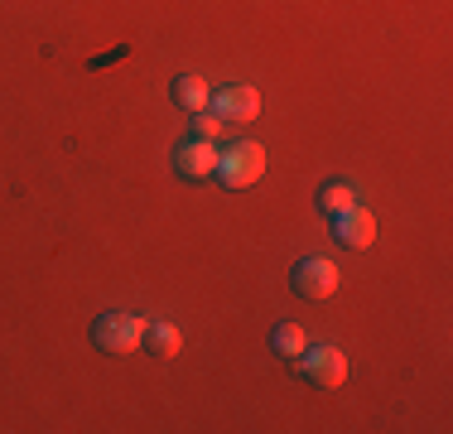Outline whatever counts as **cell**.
Returning <instances> with one entry per match:
<instances>
[{"label":"cell","mask_w":453,"mask_h":434,"mask_svg":"<svg viewBox=\"0 0 453 434\" xmlns=\"http://www.w3.org/2000/svg\"><path fill=\"white\" fill-rule=\"evenodd\" d=\"M271 347H275L280 357H285V362H295V357L309 347V333L299 329V323H275V333H271Z\"/></svg>","instance_id":"cell-11"},{"label":"cell","mask_w":453,"mask_h":434,"mask_svg":"<svg viewBox=\"0 0 453 434\" xmlns=\"http://www.w3.org/2000/svg\"><path fill=\"white\" fill-rule=\"evenodd\" d=\"M328 222H333V236H338L342 246H352V252H362V246L376 242V217L366 213V208H357V203H352L348 213L328 217Z\"/></svg>","instance_id":"cell-7"},{"label":"cell","mask_w":453,"mask_h":434,"mask_svg":"<svg viewBox=\"0 0 453 434\" xmlns=\"http://www.w3.org/2000/svg\"><path fill=\"white\" fill-rule=\"evenodd\" d=\"M208 97H212V87L203 82V78H193V73H179L174 78V106H183V112H208Z\"/></svg>","instance_id":"cell-8"},{"label":"cell","mask_w":453,"mask_h":434,"mask_svg":"<svg viewBox=\"0 0 453 434\" xmlns=\"http://www.w3.org/2000/svg\"><path fill=\"white\" fill-rule=\"evenodd\" d=\"M140 338H145V319L126 309H106L102 319L92 323V343L111 357H126V353H140Z\"/></svg>","instance_id":"cell-2"},{"label":"cell","mask_w":453,"mask_h":434,"mask_svg":"<svg viewBox=\"0 0 453 434\" xmlns=\"http://www.w3.org/2000/svg\"><path fill=\"white\" fill-rule=\"evenodd\" d=\"M140 347L145 353H155V357H179V347H183V338H179V329L174 323H145V338H140Z\"/></svg>","instance_id":"cell-9"},{"label":"cell","mask_w":453,"mask_h":434,"mask_svg":"<svg viewBox=\"0 0 453 434\" xmlns=\"http://www.w3.org/2000/svg\"><path fill=\"white\" fill-rule=\"evenodd\" d=\"M261 174H265V150L256 145V140H232L226 150H218L212 179H218L222 189H251Z\"/></svg>","instance_id":"cell-1"},{"label":"cell","mask_w":453,"mask_h":434,"mask_svg":"<svg viewBox=\"0 0 453 434\" xmlns=\"http://www.w3.org/2000/svg\"><path fill=\"white\" fill-rule=\"evenodd\" d=\"M295 367L314 391H333V386L348 382V357H342L333 343H309L304 353L295 357Z\"/></svg>","instance_id":"cell-3"},{"label":"cell","mask_w":453,"mask_h":434,"mask_svg":"<svg viewBox=\"0 0 453 434\" xmlns=\"http://www.w3.org/2000/svg\"><path fill=\"white\" fill-rule=\"evenodd\" d=\"M352 203H357V189H352L348 179H328L319 189V213L323 217H338V213H348Z\"/></svg>","instance_id":"cell-10"},{"label":"cell","mask_w":453,"mask_h":434,"mask_svg":"<svg viewBox=\"0 0 453 434\" xmlns=\"http://www.w3.org/2000/svg\"><path fill=\"white\" fill-rule=\"evenodd\" d=\"M208 112L218 116V121H256L261 116V92L246 82H232V87H218V92L208 97Z\"/></svg>","instance_id":"cell-4"},{"label":"cell","mask_w":453,"mask_h":434,"mask_svg":"<svg viewBox=\"0 0 453 434\" xmlns=\"http://www.w3.org/2000/svg\"><path fill=\"white\" fill-rule=\"evenodd\" d=\"M289 285H295L299 299H328L338 290V266L328 256H304L295 266V275H289Z\"/></svg>","instance_id":"cell-5"},{"label":"cell","mask_w":453,"mask_h":434,"mask_svg":"<svg viewBox=\"0 0 453 434\" xmlns=\"http://www.w3.org/2000/svg\"><path fill=\"white\" fill-rule=\"evenodd\" d=\"M222 126H226V121H218L212 112H193V140H218Z\"/></svg>","instance_id":"cell-12"},{"label":"cell","mask_w":453,"mask_h":434,"mask_svg":"<svg viewBox=\"0 0 453 434\" xmlns=\"http://www.w3.org/2000/svg\"><path fill=\"white\" fill-rule=\"evenodd\" d=\"M174 169H179V179H188V183L212 179V169H218V145H212V140H193L188 136L174 150Z\"/></svg>","instance_id":"cell-6"}]
</instances>
